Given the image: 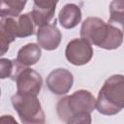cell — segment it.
I'll use <instances>...</instances> for the list:
<instances>
[{"instance_id":"obj_12","label":"cell","mask_w":124,"mask_h":124,"mask_svg":"<svg viewBox=\"0 0 124 124\" xmlns=\"http://www.w3.org/2000/svg\"><path fill=\"white\" fill-rule=\"evenodd\" d=\"M41 55H42L41 46L37 44L31 43L19 48L16 60L20 65L24 67H29L36 64L40 60Z\"/></svg>"},{"instance_id":"obj_11","label":"cell","mask_w":124,"mask_h":124,"mask_svg":"<svg viewBox=\"0 0 124 124\" xmlns=\"http://www.w3.org/2000/svg\"><path fill=\"white\" fill-rule=\"evenodd\" d=\"M58 19L61 26L66 29H72L76 27L81 20L80 8L73 3L66 4L60 10Z\"/></svg>"},{"instance_id":"obj_3","label":"cell","mask_w":124,"mask_h":124,"mask_svg":"<svg viewBox=\"0 0 124 124\" xmlns=\"http://www.w3.org/2000/svg\"><path fill=\"white\" fill-rule=\"evenodd\" d=\"M124 108V77L113 75L106 79L98 93L95 108L104 115H114Z\"/></svg>"},{"instance_id":"obj_15","label":"cell","mask_w":124,"mask_h":124,"mask_svg":"<svg viewBox=\"0 0 124 124\" xmlns=\"http://www.w3.org/2000/svg\"><path fill=\"white\" fill-rule=\"evenodd\" d=\"M20 65L16 59L11 60L8 58H0V79L11 78L13 79L16 71L20 68Z\"/></svg>"},{"instance_id":"obj_14","label":"cell","mask_w":124,"mask_h":124,"mask_svg":"<svg viewBox=\"0 0 124 124\" xmlns=\"http://www.w3.org/2000/svg\"><path fill=\"white\" fill-rule=\"evenodd\" d=\"M26 3L27 0H0V17L17 16Z\"/></svg>"},{"instance_id":"obj_1","label":"cell","mask_w":124,"mask_h":124,"mask_svg":"<svg viewBox=\"0 0 124 124\" xmlns=\"http://www.w3.org/2000/svg\"><path fill=\"white\" fill-rule=\"evenodd\" d=\"M95 104L96 99L93 94L88 90L80 89L58 101L56 105L57 115L65 123L89 124Z\"/></svg>"},{"instance_id":"obj_6","label":"cell","mask_w":124,"mask_h":124,"mask_svg":"<svg viewBox=\"0 0 124 124\" xmlns=\"http://www.w3.org/2000/svg\"><path fill=\"white\" fill-rule=\"evenodd\" d=\"M93 47L91 44L83 38H76L70 41L65 49L66 59L75 66L87 64L93 57Z\"/></svg>"},{"instance_id":"obj_17","label":"cell","mask_w":124,"mask_h":124,"mask_svg":"<svg viewBox=\"0 0 124 124\" xmlns=\"http://www.w3.org/2000/svg\"><path fill=\"white\" fill-rule=\"evenodd\" d=\"M9 122H13L16 124V120L12 115H2L0 117V123H9Z\"/></svg>"},{"instance_id":"obj_13","label":"cell","mask_w":124,"mask_h":124,"mask_svg":"<svg viewBox=\"0 0 124 124\" xmlns=\"http://www.w3.org/2000/svg\"><path fill=\"white\" fill-rule=\"evenodd\" d=\"M15 19L17 38H25L35 33L37 26L33 20L31 13L18 15L17 16H15Z\"/></svg>"},{"instance_id":"obj_7","label":"cell","mask_w":124,"mask_h":124,"mask_svg":"<svg viewBox=\"0 0 124 124\" xmlns=\"http://www.w3.org/2000/svg\"><path fill=\"white\" fill-rule=\"evenodd\" d=\"M74 83L73 74L64 68L51 71L46 78L47 88L55 95H65L72 88Z\"/></svg>"},{"instance_id":"obj_18","label":"cell","mask_w":124,"mask_h":124,"mask_svg":"<svg viewBox=\"0 0 124 124\" xmlns=\"http://www.w3.org/2000/svg\"><path fill=\"white\" fill-rule=\"evenodd\" d=\"M0 96H1V88H0Z\"/></svg>"},{"instance_id":"obj_2","label":"cell","mask_w":124,"mask_h":124,"mask_svg":"<svg viewBox=\"0 0 124 124\" xmlns=\"http://www.w3.org/2000/svg\"><path fill=\"white\" fill-rule=\"evenodd\" d=\"M80 37L91 45L101 48L112 50L118 48L123 42L122 28L107 23L95 16L87 17L81 24Z\"/></svg>"},{"instance_id":"obj_16","label":"cell","mask_w":124,"mask_h":124,"mask_svg":"<svg viewBox=\"0 0 124 124\" xmlns=\"http://www.w3.org/2000/svg\"><path fill=\"white\" fill-rule=\"evenodd\" d=\"M123 0H112L110 5H109V23L114 22V23H119L121 28L123 26L124 22V14H123Z\"/></svg>"},{"instance_id":"obj_10","label":"cell","mask_w":124,"mask_h":124,"mask_svg":"<svg viewBox=\"0 0 124 124\" xmlns=\"http://www.w3.org/2000/svg\"><path fill=\"white\" fill-rule=\"evenodd\" d=\"M16 38L15 16L2 17L0 20V56L9 50L10 44Z\"/></svg>"},{"instance_id":"obj_4","label":"cell","mask_w":124,"mask_h":124,"mask_svg":"<svg viewBox=\"0 0 124 124\" xmlns=\"http://www.w3.org/2000/svg\"><path fill=\"white\" fill-rule=\"evenodd\" d=\"M11 101L23 124L45 123V113L37 95L16 92L12 96Z\"/></svg>"},{"instance_id":"obj_8","label":"cell","mask_w":124,"mask_h":124,"mask_svg":"<svg viewBox=\"0 0 124 124\" xmlns=\"http://www.w3.org/2000/svg\"><path fill=\"white\" fill-rule=\"evenodd\" d=\"M36 34L38 45L46 50L56 49L61 43L62 34L54 24L47 23L38 27Z\"/></svg>"},{"instance_id":"obj_5","label":"cell","mask_w":124,"mask_h":124,"mask_svg":"<svg viewBox=\"0 0 124 124\" xmlns=\"http://www.w3.org/2000/svg\"><path fill=\"white\" fill-rule=\"evenodd\" d=\"M14 80L16 83V92L37 95L40 93L43 85V78L41 75L35 70L20 66L15 74Z\"/></svg>"},{"instance_id":"obj_9","label":"cell","mask_w":124,"mask_h":124,"mask_svg":"<svg viewBox=\"0 0 124 124\" xmlns=\"http://www.w3.org/2000/svg\"><path fill=\"white\" fill-rule=\"evenodd\" d=\"M59 0H33V10L30 12L37 27L49 23Z\"/></svg>"}]
</instances>
